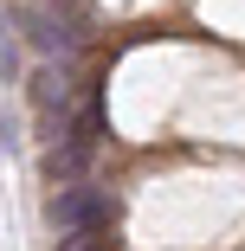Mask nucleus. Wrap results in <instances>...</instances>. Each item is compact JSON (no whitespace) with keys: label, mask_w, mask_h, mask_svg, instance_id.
I'll return each mask as SVG.
<instances>
[{"label":"nucleus","mask_w":245,"mask_h":251,"mask_svg":"<svg viewBox=\"0 0 245 251\" xmlns=\"http://www.w3.org/2000/svg\"><path fill=\"white\" fill-rule=\"evenodd\" d=\"M97 148H104V110H78L65 123V135L52 142V155H45L52 180H84V168H90Z\"/></svg>","instance_id":"f257e3e1"},{"label":"nucleus","mask_w":245,"mask_h":251,"mask_svg":"<svg viewBox=\"0 0 245 251\" xmlns=\"http://www.w3.org/2000/svg\"><path fill=\"white\" fill-rule=\"evenodd\" d=\"M104 219H110V193L90 187V180H65L52 193V206H45V226H52L58 238L65 232H90V226H104Z\"/></svg>","instance_id":"f03ea898"},{"label":"nucleus","mask_w":245,"mask_h":251,"mask_svg":"<svg viewBox=\"0 0 245 251\" xmlns=\"http://www.w3.org/2000/svg\"><path fill=\"white\" fill-rule=\"evenodd\" d=\"M32 110H39V129H45V135H58V129L78 116V77H71V65L32 71Z\"/></svg>","instance_id":"7ed1b4c3"},{"label":"nucleus","mask_w":245,"mask_h":251,"mask_svg":"<svg viewBox=\"0 0 245 251\" xmlns=\"http://www.w3.org/2000/svg\"><path fill=\"white\" fill-rule=\"evenodd\" d=\"M20 26H26V39L45 58H71L84 45V20H65L58 7H32V13H20Z\"/></svg>","instance_id":"20e7f679"},{"label":"nucleus","mask_w":245,"mask_h":251,"mask_svg":"<svg viewBox=\"0 0 245 251\" xmlns=\"http://www.w3.org/2000/svg\"><path fill=\"white\" fill-rule=\"evenodd\" d=\"M0 77H7V84L20 77V39H13V20L7 13H0Z\"/></svg>","instance_id":"39448f33"},{"label":"nucleus","mask_w":245,"mask_h":251,"mask_svg":"<svg viewBox=\"0 0 245 251\" xmlns=\"http://www.w3.org/2000/svg\"><path fill=\"white\" fill-rule=\"evenodd\" d=\"M58 251H110V238H104V226H90V232H65Z\"/></svg>","instance_id":"423d86ee"},{"label":"nucleus","mask_w":245,"mask_h":251,"mask_svg":"<svg viewBox=\"0 0 245 251\" xmlns=\"http://www.w3.org/2000/svg\"><path fill=\"white\" fill-rule=\"evenodd\" d=\"M7 148H13V123H0V155H7Z\"/></svg>","instance_id":"0eeeda50"}]
</instances>
